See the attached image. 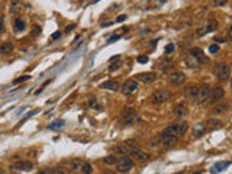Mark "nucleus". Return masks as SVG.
<instances>
[{"instance_id": "1", "label": "nucleus", "mask_w": 232, "mask_h": 174, "mask_svg": "<svg viewBox=\"0 0 232 174\" xmlns=\"http://www.w3.org/2000/svg\"><path fill=\"white\" fill-rule=\"evenodd\" d=\"M189 129V125L187 122H176V123H171V125H168L167 128L163 131L164 133H168V135H173V136H183L184 133L187 132Z\"/></svg>"}, {"instance_id": "2", "label": "nucleus", "mask_w": 232, "mask_h": 174, "mask_svg": "<svg viewBox=\"0 0 232 174\" xmlns=\"http://www.w3.org/2000/svg\"><path fill=\"white\" fill-rule=\"evenodd\" d=\"M134 161H132L128 155H120L119 157V161L116 163V171L118 173H122V174H126V173H129V171L134 168Z\"/></svg>"}, {"instance_id": "3", "label": "nucleus", "mask_w": 232, "mask_h": 174, "mask_svg": "<svg viewBox=\"0 0 232 174\" xmlns=\"http://www.w3.org/2000/svg\"><path fill=\"white\" fill-rule=\"evenodd\" d=\"M213 73L218 80L226 81L229 79V76H231V68H229L228 64H225V63H218L213 68Z\"/></svg>"}, {"instance_id": "4", "label": "nucleus", "mask_w": 232, "mask_h": 174, "mask_svg": "<svg viewBox=\"0 0 232 174\" xmlns=\"http://www.w3.org/2000/svg\"><path fill=\"white\" fill-rule=\"evenodd\" d=\"M139 121V115L135 112L134 109H125L124 113H122V116H120V125H132V123H135V122Z\"/></svg>"}, {"instance_id": "5", "label": "nucleus", "mask_w": 232, "mask_h": 174, "mask_svg": "<svg viewBox=\"0 0 232 174\" xmlns=\"http://www.w3.org/2000/svg\"><path fill=\"white\" fill-rule=\"evenodd\" d=\"M210 86L207 83H203L199 86V93H197V103L200 105H205V103L209 102V97H210Z\"/></svg>"}, {"instance_id": "6", "label": "nucleus", "mask_w": 232, "mask_h": 174, "mask_svg": "<svg viewBox=\"0 0 232 174\" xmlns=\"http://www.w3.org/2000/svg\"><path fill=\"white\" fill-rule=\"evenodd\" d=\"M170 99H171V93H170V90H167V89H160V90H157L152 95V102L157 103V105L168 102Z\"/></svg>"}, {"instance_id": "7", "label": "nucleus", "mask_w": 232, "mask_h": 174, "mask_svg": "<svg viewBox=\"0 0 232 174\" xmlns=\"http://www.w3.org/2000/svg\"><path fill=\"white\" fill-rule=\"evenodd\" d=\"M136 90H138V81L135 79L126 80V81L120 86V91H122L125 96H131L132 93H135Z\"/></svg>"}, {"instance_id": "8", "label": "nucleus", "mask_w": 232, "mask_h": 174, "mask_svg": "<svg viewBox=\"0 0 232 174\" xmlns=\"http://www.w3.org/2000/svg\"><path fill=\"white\" fill-rule=\"evenodd\" d=\"M225 96V90L222 86H215L212 90H210V97H209V103H218L221 102Z\"/></svg>"}, {"instance_id": "9", "label": "nucleus", "mask_w": 232, "mask_h": 174, "mask_svg": "<svg viewBox=\"0 0 232 174\" xmlns=\"http://www.w3.org/2000/svg\"><path fill=\"white\" fill-rule=\"evenodd\" d=\"M186 81V76L181 71H173L168 76V83L171 86H181Z\"/></svg>"}, {"instance_id": "10", "label": "nucleus", "mask_w": 232, "mask_h": 174, "mask_svg": "<svg viewBox=\"0 0 232 174\" xmlns=\"http://www.w3.org/2000/svg\"><path fill=\"white\" fill-rule=\"evenodd\" d=\"M158 142H160L161 145H164V147H173V145L177 142V136H173V135H168V133L161 132L160 136H158Z\"/></svg>"}, {"instance_id": "11", "label": "nucleus", "mask_w": 232, "mask_h": 174, "mask_svg": "<svg viewBox=\"0 0 232 174\" xmlns=\"http://www.w3.org/2000/svg\"><path fill=\"white\" fill-rule=\"evenodd\" d=\"M135 80L136 81H141V83H145V84H151L154 83L155 80H157V74L155 73H141V74H138V76L135 77Z\"/></svg>"}, {"instance_id": "12", "label": "nucleus", "mask_w": 232, "mask_h": 174, "mask_svg": "<svg viewBox=\"0 0 232 174\" xmlns=\"http://www.w3.org/2000/svg\"><path fill=\"white\" fill-rule=\"evenodd\" d=\"M190 55H193V57L199 61V64H206V63L209 61V58L203 54V51L200 48H191L190 49Z\"/></svg>"}, {"instance_id": "13", "label": "nucleus", "mask_w": 232, "mask_h": 174, "mask_svg": "<svg viewBox=\"0 0 232 174\" xmlns=\"http://www.w3.org/2000/svg\"><path fill=\"white\" fill-rule=\"evenodd\" d=\"M229 110V105L226 102H224V100H221V102H218L216 105L213 106V112L215 115H224V113H226Z\"/></svg>"}, {"instance_id": "14", "label": "nucleus", "mask_w": 232, "mask_h": 174, "mask_svg": "<svg viewBox=\"0 0 232 174\" xmlns=\"http://www.w3.org/2000/svg\"><path fill=\"white\" fill-rule=\"evenodd\" d=\"M102 89H105V90H110V91H119L120 90V86L118 81H115V80H108V81H105V83L100 84Z\"/></svg>"}, {"instance_id": "15", "label": "nucleus", "mask_w": 232, "mask_h": 174, "mask_svg": "<svg viewBox=\"0 0 232 174\" xmlns=\"http://www.w3.org/2000/svg\"><path fill=\"white\" fill-rule=\"evenodd\" d=\"M186 113H187V106L184 103H180V105L173 107V115L176 117H183L186 116Z\"/></svg>"}, {"instance_id": "16", "label": "nucleus", "mask_w": 232, "mask_h": 174, "mask_svg": "<svg viewBox=\"0 0 232 174\" xmlns=\"http://www.w3.org/2000/svg\"><path fill=\"white\" fill-rule=\"evenodd\" d=\"M13 168L15 170H32L34 168V164L30 163V161H19V163L13 164Z\"/></svg>"}, {"instance_id": "17", "label": "nucleus", "mask_w": 232, "mask_h": 174, "mask_svg": "<svg viewBox=\"0 0 232 174\" xmlns=\"http://www.w3.org/2000/svg\"><path fill=\"white\" fill-rule=\"evenodd\" d=\"M197 93H199L197 86H190L187 89V97L190 99L191 102H196V100H197Z\"/></svg>"}, {"instance_id": "18", "label": "nucleus", "mask_w": 232, "mask_h": 174, "mask_svg": "<svg viewBox=\"0 0 232 174\" xmlns=\"http://www.w3.org/2000/svg\"><path fill=\"white\" fill-rule=\"evenodd\" d=\"M222 126H224L222 122L218 121V119H209V121L205 123V128H207V129H219V128H222Z\"/></svg>"}, {"instance_id": "19", "label": "nucleus", "mask_w": 232, "mask_h": 174, "mask_svg": "<svg viewBox=\"0 0 232 174\" xmlns=\"http://www.w3.org/2000/svg\"><path fill=\"white\" fill-rule=\"evenodd\" d=\"M203 34H207V32H212V30H216L218 29V22L216 20H213V19H210L209 22L206 23V26L203 28Z\"/></svg>"}, {"instance_id": "20", "label": "nucleus", "mask_w": 232, "mask_h": 174, "mask_svg": "<svg viewBox=\"0 0 232 174\" xmlns=\"http://www.w3.org/2000/svg\"><path fill=\"white\" fill-rule=\"evenodd\" d=\"M184 63H186V65H187L189 68H196V67H199V61L196 60L193 55H189V57H186V60H184Z\"/></svg>"}, {"instance_id": "21", "label": "nucleus", "mask_w": 232, "mask_h": 174, "mask_svg": "<svg viewBox=\"0 0 232 174\" xmlns=\"http://www.w3.org/2000/svg\"><path fill=\"white\" fill-rule=\"evenodd\" d=\"M13 51V45H12L10 42H4L0 45V54H4V55H8Z\"/></svg>"}, {"instance_id": "22", "label": "nucleus", "mask_w": 232, "mask_h": 174, "mask_svg": "<svg viewBox=\"0 0 232 174\" xmlns=\"http://www.w3.org/2000/svg\"><path fill=\"white\" fill-rule=\"evenodd\" d=\"M81 164H83L81 158H73V160H70V170H73V171L80 170Z\"/></svg>"}, {"instance_id": "23", "label": "nucleus", "mask_w": 232, "mask_h": 174, "mask_svg": "<svg viewBox=\"0 0 232 174\" xmlns=\"http://www.w3.org/2000/svg\"><path fill=\"white\" fill-rule=\"evenodd\" d=\"M119 161V157L118 155H108L103 158V163L108 164V166H116V163Z\"/></svg>"}, {"instance_id": "24", "label": "nucleus", "mask_w": 232, "mask_h": 174, "mask_svg": "<svg viewBox=\"0 0 232 174\" xmlns=\"http://www.w3.org/2000/svg\"><path fill=\"white\" fill-rule=\"evenodd\" d=\"M229 161H222V163H216L213 166V173H219V171H222V170H225V168H226V167H229Z\"/></svg>"}, {"instance_id": "25", "label": "nucleus", "mask_w": 232, "mask_h": 174, "mask_svg": "<svg viewBox=\"0 0 232 174\" xmlns=\"http://www.w3.org/2000/svg\"><path fill=\"white\" fill-rule=\"evenodd\" d=\"M80 170H81L83 174H91L93 168H91V164L90 163H83L81 167H80Z\"/></svg>"}, {"instance_id": "26", "label": "nucleus", "mask_w": 232, "mask_h": 174, "mask_svg": "<svg viewBox=\"0 0 232 174\" xmlns=\"http://www.w3.org/2000/svg\"><path fill=\"white\" fill-rule=\"evenodd\" d=\"M15 29L18 30V32L23 30V29H25V22H23L22 19H19V18H18V19L15 20Z\"/></svg>"}, {"instance_id": "27", "label": "nucleus", "mask_w": 232, "mask_h": 174, "mask_svg": "<svg viewBox=\"0 0 232 174\" xmlns=\"http://www.w3.org/2000/svg\"><path fill=\"white\" fill-rule=\"evenodd\" d=\"M20 10V2L15 0V2H12L10 3V12L12 13H16V12Z\"/></svg>"}, {"instance_id": "28", "label": "nucleus", "mask_w": 232, "mask_h": 174, "mask_svg": "<svg viewBox=\"0 0 232 174\" xmlns=\"http://www.w3.org/2000/svg\"><path fill=\"white\" fill-rule=\"evenodd\" d=\"M203 131H205V123H200L199 126H195L193 133H195V136H200L203 133Z\"/></svg>"}, {"instance_id": "29", "label": "nucleus", "mask_w": 232, "mask_h": 174, "mask_svg": "<svg viewBox=\"0 0 232 174\" xmlns=\"http://www.w3.org/2000/svg\"><path fill=\"white\" fill-rule=\"evenodd\" d=\"M30 34L34 35V36H38V35L41 34V26H39V25H34V26H32V32H30Z\"/></svg>"}, {"instance_id": "30", "label": "nucleus", "mask_w": 232, "mask_h": 174, "mask_svg": "<svg viewBox=\"0 0 232 174\" xmlns=\"http://www.w3.org/2000/svg\"><path fill=\"white\" fill-rule=\"evenodd\" d=\"M228 0H213V4L218 6V8H222V6H226Z\"/></svg>"}, {"instance_id": "31", "label": "nucleus", "mask_w": 232, "mask_h": 174, "mask_svg": "<svg viewBox=\"0 0 232 174\" xmlns=\"http://www.w3.org/2000/svg\"><path fill=\"white\" fill-rule=\"evenodd\" d=\"M63 125H64V122L60 121V122H55V123H51V125L48 126V129H58V128H61Z\"/></svg>"}, {"instance_id": "32", "label": "nucleus", "mask_w": 232, "mask_h": 174, "mask_svg": "<svg viewBox=\"0 0 232 174\" xmlns=\"http://www.w3.org/2000/svg\"><path fill=\"white\" fill-rule=\"evenodd\" d=\"M218 51H219V46H218L216 44H212V45H209V52L210 54H216Z\"/></svg>"}, {"instance_id": "33", "label": "nucleus", "mask_w": 232, "mask_h": 174, "mask_svg": "<svg viewBox=\"0 0 232 174\" xmlns=\"http://www.w3.org/2000/svg\"><path fill=\"white\" fill-rule=\"evenodd\" d=\"M136 61L141 63V64H145V63H148V57H146V55H138Z\"/></svg>"}, {"instance_id": "34", "label": "nucleus", "mask_w": 232, "mask_h": 174, "mask_svg": "<svg viewBox=\"0 0 232 174\" xmlns=\"http://www.w3.org/2000/svg\"><path fill=\"white\" fill-rule=\"evenodd\" d=\"M89 106H90V107H96V109H99V107H100V105H99V103L96 102V99H91V100L89 102Z\"/></svg>"}, {"instance_id": "35", "label": "nucleus", "mask_w": 232, "mask_h": 174, "mask_svg": "<svg viewBox=\"0 0 232 174\" xmlns=\"http://www.w3.org/2000/svg\"><path fill=\"white\" fill-rule=\"evenodd\" d=\"M38 174H52V168H49V167H45V168H42L41 171Z\"/></svg>"}, {"instance_id": "36", "label": "nucleus", "mask_w": 232, "mask_h": 174, "mask_svg": "<svg viewBox=\"0 0 232 174\" xmlns=\"http://www.w3.org/2000/svg\"><path fill=\"white\" fill-rule=\"evenodd\" d=\"M52 174H65V171L61 167H57V168H52Z\"/></svg>"}, {"instance_id": "37", "label": "nucleus", "mask_w": 232, "mask_h": 174, "mask_svg": "<svg viewBox=\"0 0 232 174\" xmlns=\"http://www.w3.org/2000/svg\"><path fill=\"white\" fill-rule=\"evenodd\" d=\"M174 51V45L173 44H168V45L165 46V54H171Z\"/></svg>"}, {"instance_id": "38", "label": "nucleus", "mask_w": 232, "mask_h": 174, "mask_svg": "<svg viewBox=\"0 0 232 174\" xmlns=\"http://www.w3.org/2000/svg\"><path fill=\"white\" fill-rule=\"evenodd\" d=\"M128 16L126 15H119L118 18H116V23H120V22H124L125 19H126Z\"/></svg>"}, {"instance_id": "39", "label": "nucleus", "mask_w": 232, "mask_h": 174, "mask_svg": "<svg viewBox=\"0 0 232 174\" xmlns=\"http://www.w3.org/2000/svg\"><path fill=\"white\" fill-rule=\"evenodd\" d=\"M119 67H120L119 63H116V64H112L110 67H109V71H115V70H118Z\"/></svg>"}, {"instance_id": "40", "label": "nucleus", "mask_w": 232, "mask_h": 174, "mask_svg": "<svg viewBox=\"0 0 232 174\" xmlns=\"http://www.w3.org/2000/svg\"><path fill=\"white\" fill-rule=\"evenodd\" d=\"M119 38H120V35H112V36L108 39V42H115V41H118Z\"/></svg>"}, {"instance_id": "41", "label": "nucleus", "mask_w": 232, "mask_h": 174, "mask_svg": "<svg viewBox=\"0 0 232 174\" xmlns=\"http://www.w3.org/2000/svg\"><path fill=\"white\" fill-rule=\"evenodd\" d=\"M3 30H4V19L0 18V34H3Z\"/></svg>"}, {"instance_id": "42", "label": "nucleus", "mask_w": 232, "mask_h": 174, "mask_svg": "<svg viewBox=\"0 0 232 174\" xmlns=\"http://www.w3.org/2000/svg\"><path fill=\"white\" fill-rule=\"evenodd\" d=\"M61 36V32H54L52 35H51V39H58Z\"/></svg>"}, {"instance_id": "43", "label": "nucleus", "mask_w": 232, "mask_h": 174, "mask_svg": "<svg viewBox=\"0 0 232 174\" xmlns=\"http://www.w3.org/2000/svg\"><path fill=\"white\" fill-rule=\"evenodd\" d=\"M28 79H29V76H23V77H20V79H16L15 83H20V81H23V80H28Z\"/></svg>"}, {"instance_id": "44", "label": "nucleus", "mask_w": 232, "mask_h": 174, "mask_svg": "<svg viewBox=\"0 0 232 174\" xmlns=\"http://www.w3.org/2000/svg\"><path fill=\"white\" fill-rule=\"evenodd\" d=\"M157 144H158L157 139H151L150 141V147H157Z\"/></svg>"}, {"instance_id": "45", "label": "nucleus", "mask_w": 232, "mask_h": 174, "mask_svg": "<svg viewBox=\"0 0 232 174\" xmlns=\"http://www.w3.org/2000/svg\"><path fill=\"white\" fill-rule=\"evenodd\" d=\"M74 26H75L74 23H73V25H68V26L65 28V30H67V32H70V30H73V29H74Z\"/></svg>"}, {"instance_id": "46", "label": "nucleus", "mask_w": 232, "mask_h": 174, "mask_svg": "<svg viewBox=\"0 0 232 174\" xmlns=\"http://www.w3.org/2000/svg\"><path fill=\"white\" fill-rule=\"evenodd\" d=\"M213 41L216 42V44H219V42H221V44H222V42H225L224 39H222V38H218V36H216V38H213Z\"/></svg>"}, {"instance_id": "47", "label": "nucleus", "mask_w": 232, "mask_h": 174, "mask_svg": "<svg viewBox=\"0 0 232 174\" xmlns=\"http://www.w3.org/2000/svg\"><path fill=\"white\" fill-rule=\"evenodd\" d=\"M0 174H6V173H4V170H3V168H0Z\"/></svg>"}, {"instance_id": "48", "label": "nucleus", "mask_w": 232, "mask_h": 174, "mask_svg": "<svg viewBox=\"0 0 232 174\" xmlns=\"http://www.w3.org/2000/svg\"><path fill=\"white\" fill-rule=\"evenodd\" d=\"M103 174H112L110 171H103Z\"/></svg>"}, {"instance_id": "49", "label": "nucleus", "mask_w": 232, "mask_h": 174, "mask_svg": "<svg viewBox=\"0 0 232 174\" xmlns=\"http://www.w3.org/2000/svg\"><path fill=\"white\" fill-rule=\"evenodd\" d=\"M158 2H160V3H164V2H167V0H158Z\"/></svg>"}]
</instances>
